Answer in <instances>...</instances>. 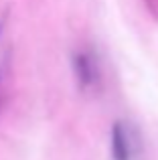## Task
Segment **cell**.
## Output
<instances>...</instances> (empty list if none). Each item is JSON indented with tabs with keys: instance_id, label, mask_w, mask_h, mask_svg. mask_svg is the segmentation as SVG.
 Returning a JSON list of instances; mask_svg holds the SVG:
<instances>
[{
	"instance_id": "1",
	"label": "cell",
	"mask_w": 158,
	"mask_h": 160,
	"mask_svg": "<svg viewBox=\"0 0 158 160\" xmlns=\"http://www.w3.org/2000/svg\"><path fill=\"white\" fill-rule=\"evenodd\" d=\"M73 67H75V75L83 89H89L91 85H95L97 67H95V61L89 53H77L75 59H73Z\"/></svg>"
},
{
	"instance_id": "3",
	"label": "cell",
	"mask_w": 158,
	"mask_h": 160,
	"mask_svg": "<svg viewBox=\"0 0 158 160\" xmlns=\"http://www.w3.org/2000/svg\"><path fill=\"white\" fill-rule=\"evenodd\" d=\"M0 85H2V75H0Z\"/></svg>"
},
{
	"instance_id": "2",
	"label": "cell",
	"mask_w": 158,
	"mask_h": 160,
	"mask_svg": "<svg viewBox=\"0 0 158 160\" xmlns=\"http://www.w3.org/2000/svg\"><path fill=\"white\" fill-rule=\"evenodd\" d=\"M111 156L114 160H130L132 156L130 134L122 122H116L111 128Z\"/></svg>"
}]
</instances>
